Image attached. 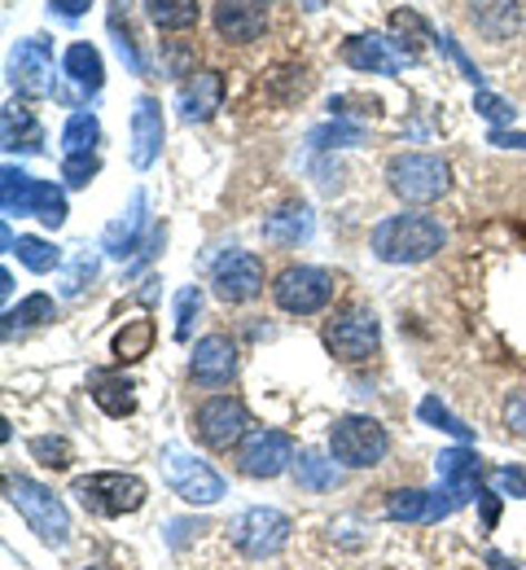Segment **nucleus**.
Segmentation results:
<instances>
[{"label": "nucleus", "mask_w": 526, "mask_h": 570, "mask_svg": "<svg viewBox=\"0 0 526 570\" xmlns=\"http://www.w3.org/2000/svg\"><path fill=\"white\" fill-rule=\"evenodd\" d=\"M448 242L444 224L430 215H390L374 228V250L381 264H421Z\"/></svg>", "instance_id": "1"}, {"label": "nucleus", "mask_w": 526, "mask_h": 570, "mask_svg": "<svg viewBox=\"0 0 526 570\" xmlns=\"http://www.w3.org/2000/svg\"><path fill=\"white\" fill-rule=\"evenodd\" d=\"M386 185L413 207H430L451 189V167L435 154H395L386 163Z\"/></svg>", "instance_id": "2"}, {"label": "nucleus", "mask_w": 526, "mask_h": 570, "mask_svg": "<svg viewBox=\"0 0 526 570\" xmlns=\"http://www.w3.org/2000/svg\"><path fill=\"white\" fill-rule=\"evenodd\" d=\"M4 492H9V504L27 518V527H31L44 544L62 549V544L71 540V513H67V504L53 497L49 488H40L36 479H9Z\"/></svg>", "instance_id": "3"}, {"label": "nucleus", "mask_w": 526, "mask_h": 570, "mask_svg": "<svg viewBox=\"0 0 526 570\" xmlns=\"http://www.w3.org/2000/svg\"><path fill=\"white\" fill-rule=\"evenodd\" d=\"M0 207H4V215H36L49 228H58L67 219L62 189L49 185V180L27 176L22 167H4V176H0Z\"/></svg>", "instance_id": "4"}, {"label": "nucleus", "mask_w": 526, "mask_h": 570, "mask_svg": "<svg viewBox=\"0 0 526 570\" xmlns=\"http://www.w3.org/2000/svg\"><path fill=\"white\" fill-rule=\"evenodd\" d=\"M71 497H79V504L97 518H123V513H137L146 504V483L137 474H83L71 483Z\"/></svg>", "instance_id": "5"}, {"label": "nucleus", "mask_w": 526, "mask_h": 570, "mask_svg": "<svg viewBox=\"0 0 526 570\" xmlns=\"http://www.w3.org/2000/svg\"><path fill=\"white\" fill-rule=\"evenodd\" d=\"M162 474L171 483V492L185 500V504H216L228 497V483L207 465L198 461L193 452H185L180 443H167L162 448Z\"/></svg>", "instance_id": "6"}, {"label": "nucleus", "mask_w": 526, "mask_h": 570, "mask_svg": "<svg viewBox=\"0 0 526 570\" xmlns=\"http://www.w3.org/2000/svg\"><path fill=\"white\" fill-rule=\"evenodd\" d=\"M329 452L347 470H369L390 452V434L377 426L374 417H343L329 430Z\"/></svg>", "instance_id": "7"}, {"label": "nucleus", "mask_w": 526, "mask_h": 570, "mask_svg": "<svg viewBox=\"0 0 526 570\" xmlns=\"http://www.w3.org/2000/svg\"><path fill=\"white\" fill-rule=\"evenodd\" d=\"M290 531H295V522H290L281 509H246V513L228 527L232 544H237L246 558H272V553H281V549L290 544Z\"/></svg>", "instance_id": "8"}, {"label": "nucleus", "mask_w": 526, "mask_h": 570, "mask_svg": "<svg viewBox=\"0 0 526 570\" xmlns=\"http://www.w3.org/2000/svg\"><path fill=\"white\" fill-rule=\"evenodd\" d=\"M334 277L325 273V268H307V264H295V268H286L277 285H272V298H277V307L281 312H290V316H311V312H320L329 298H334Z\"/></svg>", "instance_id": "9"}, {"label": "nucleus", "mask_w": 526, "mask_h": 570, "mask_svg": "<svg viewBox=\"0 0 526 570\" xmlns=\"http://www.w3.org/2000/svg\"><path fill=\"white\" fill-rule=\"evenodd\" d=\"M53 79L58 75H53V49H49V40L27 36L13 49V58H9V88L18 97H27V101H40V97L53 92Z\"/></svg>", "instance_id": "10"}, {"label": "nucleus", "mask_w": 526, "mask_h": 570, "mask_svg": "<svg viewBox=\"0 0 526 570\" xmlns=\"http://www.w3.org/2000/svg\"><path fill=\"white\" fill-rule=\"evenodd\" d=\"M377 343H381L377 316L365 312V307H351V312H343V316H334V321L325 325V347H329V356L347 360V364L369 360L377 352Z\"/></svg>", "instance_id": "11"}, {"label": "nucleus", "mask_w": 526, "mask_h": 570, "mask_svg": "<svg viewBox=\"0 0 526 570\" xmlns=\"http://www.w3.org/2000/svg\"><path fill=\"white\" fill-rule=\"evenodd\" d=\"M237 465H241L246 479H277L295 465V439L286 430H255L241 443Z\"/></svg>", "instance_id": "12"}, {"label": "nucleus", "mask_w": 526, "mask_h": 570, "mask_svg": "<svg viewBox=\"0 0 526 570\" xmlns=\"http://www.w3.org/2000/svg\"><path fill=\"white\" fill-rule=\"evenodd\" d=\"M211 285L225 303H250L264 289V259L250 250H225L211 268Z\"/></svg>", "instance_id": "13"}, {"label": "nucleus", "mask_w": 526, "mask_h": 570, "mask_svg": "<svg viewBox=\"0 0 526 570\" xmlns=\"http://www.w3.org/2000/svg\"><path fill=\"white\" fill-rule=\"evenodd\" d=\"M246 426H250L246 404L232 400V395H216V400H207V404L198 409V439H202L211 452L237 448L241 434H246Z\"/></svg>", "instance_id": "14"}, {"label": "nucleus", "mask_w": 526, "mask_h": 570, "mask_svg": "<svg viewBox=\"0 0 526 570\" xmlns=\"http://www.w3.org/2000/svg\"><path fill=\"white\" fill-rule=\"evenodd\" d=\"M343 62L351 67V71H365V75H399L413 58L404 53V49H395L386 36H351L347 45H343Z\"/></svg>", "instance_id": "15"}, {"label": "nucleus", "mask_w": 526, "mask_h": 570, "mask_svg": "<svg viewBox=\"0 0 526 570\" xmlns=\"http://www.w3.org/2000/svg\"><path fill=\"white\" fill-rule=\"evenodd\" d=\"M189 373L198 386H228L232 373H237V347L228 343L225 334H207L193 343V356H189Z\"/></svg>", "instance_id": "16"}, {"label": "nucleus", "mask_w": 526, "mask_h": 570, "mask_svg": "<svg viewBox=\"0 0 526 570\" xmlns=\"http://www.w3.org/2000/svg\"><path fill=\"white\" fill-rule=\"evenodd\" d=\"M435 470H439V488L456 500V509L483 497V488H478V456H474V448H451V452H439Z\"/></svg>", "instance_id": "17"}, {"label": "nucleus", "mask_w": 526, "mask_h": 570, "mask_svg": "<svg viewBox=\"0 0 526 570\" xmlns=\"http://www.w3.org/2000/svg\"><path fill=\"white\" fill-rule=\"evenodd\" d=\"M158 149H162V106L158 97L141 92L132 106V163L146 171L158 163Z\"/></svg>", "instance_id": "18"}, {"label": "nucleus", "mask_w": 526, "mask_h": 570, "mask_svg": "<svg viewBox=\"0 0 526 570\" xmlns=\"http://www.w3.org/2000/svg\"><path fill=\"white\" fill-rule=\"evenodd\" d=\"M220 106H225V75L220 71H198L180 88V119L185 124H207V119H216Z\"/></svg>", "instance_id": "19"}, {"label": "nucleus", "mask_w": 526, "mask_h": 570, "mask_svg": "<svg viewBox=\"0 0 526 570\" xmlns=\"http://www.w3.org/2000/svg\"><path fill=\"white\" fill-rule=\"evenodd\" d=\"M216 31L228 45H250L268 31V18L255 0H220L216 4Z\"/></svg>", "instance_id": "20"}, {"label": "nucleus", "mask_w": 526, "mask_h": 570, "mask_svg": "<svg viewBox=\"0 0 526 570\" xmlns=\"http://www.w3.org/2000/svg\"><path fill=\"white\" fill-rule=\"evenodd\" d=\"M456 509V500L439 488V492H390L386 497V513L395 522H439Z\"/></svg>", "instance_id": "21"}, {"label": "nucleus", "mask_w": 526, "mask_h": 570, "mask_svg": "<svg viewBox=\"0 0 526 570\" xmlns=\"http://www.w3.org/2000/svg\"><path fill=\"white\" fill-rule=\"evenodd\" d=\"M469 22L487 36V40H509L523 31V4L518 0H469Z\"/></svg>", "instance_id": "22"}, {"label": "nucleus", "mask_w": 526, "mask_h": 570, "mask_svg": "<svg viewBox=\"0 0 526 570\" xmlns=\"http://www.w3.org/2000/svg\"><path fill=\"white\" fill-rule=\"evenodd\" d=\"M146 224H150V215H146V194H132L128 212H123L115 224H110V228H106L101 250H106V255H115V259H128V255L137 250V242H141Z\"/></svg>", "instance_id": "23"}, {"label": "nucleus", "mask_w": 526, "mask_h": 570, "mask_svg": "<svg viewBox=\"0 0 526 570\" xmlns=\"http://www.w3.org/2000/svg\"><path fill=\"white\" fill-rule=\"evenodd\" d=\"M0 141L9 154H36L44 145V128L36 124V115L27 106H4L0 115Z\"/></svg>", "instance_id": "24"}, {"label": "nucleus", "mask_w": 526, "mask_h": 570, "mask_svg": "<svg viewBox=\"0 0 526 570\" xmlns=\"http://www.w3.org/2000/svg\"><path fill=\"white\" fill-rule=\"evenodd\" d=\"M311 228H316V219H311V207H302V203H290L264 219V237L272 246H299L311 237Z\"/></svg>", "instance_id": "25"}, {"label": "nucleus", "mask_w": 526, "mask_h": 570, "mask_svg": "<svg viewBox=\"0 0 526 570\" xmlns=\"http://www.w3.org/2000/svg\"><path fill=\"white\" fill-rule=\"evenodd\" d=\"M62 71H67V79L76 83L79 92H97V88H101V79H106L101 53H97L92 45H71V49H67V62H62Z\"/></svg>", "instance_id": "26"}, {"label": "nucleus", "mask_w": 526, "mask_h": 570, "mask_svg": "<svg viewBox=\"0 0 526 570\" xmlns=\"http://www.w3.org/2000/svg\"><path fill=\"white\" fill-rule=\"evenodd\" d=\"M92 400L106 417H128L137 413V386L128 377H97L92 382Z\"/></svg>", "instance_id": "27"}, {"label": "nucleus", "mask_w": 526, "mask_h": 570, "mask_svg": "<svg viewBox=\"0 0 526 570\" xmlns=\"http://www.w3.org/2000/svg\"><path fill=\"white\" fill-rule=\"evenodd\" d=\"M153 338H158V330H153L150 316L123 321V330L115 334V356L123 360V364H132V360H146L153 352Z\"/></svg>", "instance_id": "28"}, {"label": "nucleus", "mask_w": 526, "mask_h": 570, "mask_svg": "<svg viewBox=\"0 0 526 570\" xmlns=\"http://www.w3.org/2000/svg\"><path fill=\"white\" fill-rule=\"evenodd\" d=\"M146 13H150L153 27H162V31H185V27L198 22L202 4L198 0H146Z\"/></svg>", "instance_id": "29"}, {"label": "nucleus", "mask_w": 526, "mask_h": 570, "mask_svg": "<svg viewBox=\"0 0 526 570\" xmlns=\"http://www.w3.org/2000/svg\"><path fill=\"white\" fill-rule=\"evenodd\" d=\"M295 479H299L302 492H329V488L338 483V470H334V461H325V456H316V452H299Z\"/></svg>", "instance_id": "30"}, {"label": "nucleus", "mask_w": 526, "mask_h": 570, "mask_svg": "<svg viewBox=\"0 0 526 570\" xmlns=\"http://www.w3.org/2000/svg\"><path fill=\"white\" fill-rule=\"evenodd\" d=\"M97 141H101V124H97V115L76 110V115L67 119V132H62V154H92Z\"/></svg>", "instance_id": "31"}, {"label": "nucleus", "mask_w": 526, "mask_h": 570, "mask_svg": "<svg viewBox=\"0 0 526 570\" xmlns=\"http://www.w3.org/2000/svg\"><path fill=\"white\" fill-rule=\"evenodd\" d=\"M58 316V303L49 298V294H31V298H22L13 312H4V338L13 334V325H44V321H53Z\"/></svg>", "instance_id": "32"}, {"label": "nucleus", "mask_w": 526, "mask_h": 570, "mask_svg": "<svg viewBox=\"0 0 526 570\" xmlns=\"http://www.w3.org/2000/svg\"><path fill=\"white\" fill-rule=\"evenodd\" d=\"M13 255H18L31 273H53V268L62 264V250H58L53 242H44V237H18Z\"/></svg>", "instance_id": "33"}, {"label": "nucleus", "mask_w": 526, "mask_h": 570, "mask_svg": "<svg viewBox=\"0 0 526 570\" xmlns=\"http://www.w3.org/2000/svg\"><path fill=\"white\" fill-rule=\"evenodd\" d=\"M390 31L404 40V53H408V58H417V49L430 40V27H426L413 9H395V13H390Z\"/></svg>", "instance_id": "34"}, {"label": "nucleus", "mask_w": 526, "mask_h": 570, "mask_svg": "<svg viewBox=\"0 0 526 570\" xmlns=\"http://www.w3.org/2000/svg\"><path fill=\"white\" fill-rule=\"evenodd\" d=\"M417 413H421V422H426V426H435V430H448L451 439H465V443H469V439H474V430H469V426H460V422H456V417H451L448 409H444V404H439V395H426V400H421V409H417Z\"/></svg>", "instance_id": "35"}, {"label": "nucleus", "mask_w": 526, "mask_h": 570, "mask_svg": "<svg viewBox=\"0 0 526 570\" xmlns=\"http://www.w3.org/2000/svg\"><path fill=\"white\" fill-rule=\"evenodd\" d=\"M31 456L40 465H49V470H67L71 465V443L53 439V434H40V439H31Z\"/></svg>", "instance_id": "36"}, {"label": "nucleus", "mask_w": 526, "mask_h": 570, "mask_svg": "<svg viewBox=\"0 0 526 570\" xmlns=\"http://www.w3.org/2000/svg\"><path fill=\"white\" fill-rule=\"evenodd\" d=\"M198 312H202V289L198 285L180 289V298H176V338L180 343H189V330H193V316Z\"/></svg>", "instance_id": "37"}, {"label": "nucleus", "mask_w": 526, "mask_h": 570, "mask_svg": "<svg viewBox=\"0 0 526 570\" xmlns=\"http://www.w3.org/2000/svg\"><path fill=\"white\" fill-rule=\"evenodd\" d=\"M97 171H101L97 154H67V158H62V180H67L71 189L92 185V176H97Z\"/></svg>", "instance_id": "38"}, {"label": "nucleus", "mask_w": 526, "mask_h": 570, "mask_svg": "<svg viewBox=\"0 0 526 570\" xmlns=\"http://www.w3.org/2000/svg\"><path fill=\"white\" fill-rule=\"evenodd\" d=\"M360 128L356 124H325V128H316L311 132V145L316 149H334V145H360Z\"/></svg>", "instance_id": "39"}, {"label": "nucleus", "mask_w": 526, "mask_h": 570, "mask_svg": "<svg viewBox=\"0 0 526 570\" xmlns=\"http://www.w3.org/2000/svg\"><path fill=\"white\" fill-rule=\"evenodd\" d=\"M474 110L483 115V119H492V124H509L514 119V106L509 101H500L496 92H487V88H478L474 92Z\"/></svg>", "instance_id": "40"}, {"label": "nucleus", "mask_w": 526, "mask_h": 570, "mask_svg": "<svg viewBox=\"0 0 526 570\" xmlns=\"http://www.w3.org/2000/svg\"><path fill=\"white\" fill-rule=\"evenodd\" d=\"M492 479V492H500V497H514V500H526V474L523 470H492L487 474Z\"/></svg>", "instance_id": "41"}, {"label": "nucleus", "mask_w": 526, "mask_h": 570, "mask_svg": "<svg viewBox=\"0 0 526 570\" xmlns=\"http://www.w3.org/2000/svg\"><path fill=\"white\" fill-rule=\"evenodd\" d=\"M92 277H97V259L92 255H79L76 264H71V273H67V282H62V294L76 298V294H83V285L92 282Z\"/></svg>", "instance_id": "42"}, {"label": "nucleus", "mask_w": 526, "mask_h": 570, "mask_svg": "<svg viewBox=\"0 0 526 570\" xmlns=\"http://www.w3.org/2000/svg\"><path fill=\"white\" fill-rule=\"evenodd\" d=\"M505 422H509L514 434H526V391L509 395V404H505Z\"/></svg>", "instance_id": "43"}, {"label": "nucleus", "mask_w": 526, "mask_h": 570, "mask_svg": "<svg viewBox=\"0 0 526 570\" xmlns=\"http://www.w3.org/2000/svg\"><path fill=\"white\" fill-rule=\"evenodd\" d=\"M478 504H483V527L492 531V527H496V518H500V492H483Z\"/></svg>", "instance_id": "44"}, {"label": "nucleus", "mask_w": 526, "mask_h": 570, "mask_svg": "<svg viewBox=\"0 0 526 570\" xmlns=\"http://www.w3.org/2000/svg\"><path fill=\"white\" fill-rule=\"evenodd\" d=\"M88 4H92V0H49V9H53L58 18H79Z\"/></svg>", "instance_id": "45"}, {"label": "nucleus", "mask_w": 526, "mask_h": 570, "mask_svg": "<svg viewBox=\"0 0 526 570\" xmlns=\"http://www.w3.org/2000/svg\"><path fill=\"white\" fill-rule=\"evenodd\" d=\"M487 141L500 145V149H526V132H492Z\"/></svg>", "instance_id": "46"}, {"label": "nucleus", "mask_w": 526, "mask_h": 570, "mask_svg": "<svg viewBox=\"0 0 526 570\" xmlns=\"http://www.w3.org/2000/svg\"><path fill=\"white\" fill-rule=\"evenodd\" d=\"M487 567L492 570H518V562H509L505 553H487Z\"/></svg>", "instance_id": "47"}, {"label": "nucleus", "mask_w": 526, "mask_h": 570, "mask_svg": "<svg viewBox=\"0 0 526 570\" xmlns=\"http://www.w3.org/2000/svg\"><path fill=\"white\" fill-rule=\"evenodd\" d=\"M13 294V277L9 273H0V298H9Z\"/></svg>", "instance_id": "48"}]
</instances>
